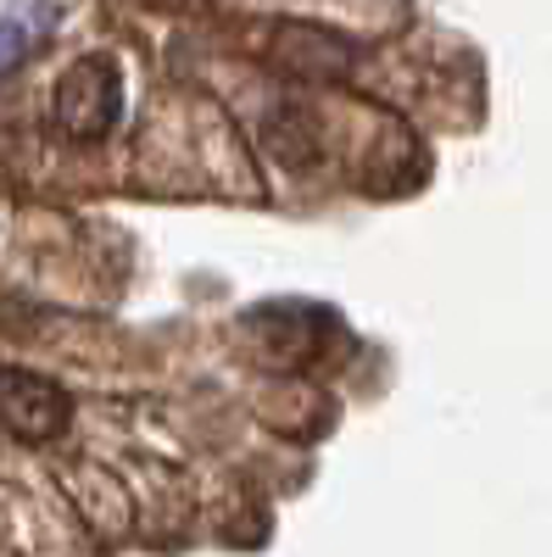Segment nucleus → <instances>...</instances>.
I'll use <instances>...</instances> for the list:
<instances>
[{
	"label": "nucleus",
	"instance_id": "nucleus-5",
	"mask_svg": "<svg viewBox=\"0 0 552 557\" xmlns=\"http://www.w3.org/2000/svg\"><path fill=\"white\" fill-rule=\"evenodd\" d=\"M173 7H191V0H173Z\"/></svg>",
	"mask_w": 552,
	"mask_h": 557
},
{
	"label": "nucleus",
	"instance_id": "nucleus-2",
	"mask_svg": "<svg viewBox=\"0 0 552 557\" xmlns=\"http://www.w3.org/2000/svg\"><path fill=\"white\" fill-rule=\"evenodd\" d=\"M0 424L23 441H51L68 424V396L28 368H7L0 374Z\"/></svg>",
	"mask_w": 552,
	"mask_h": 557
},
{
	"label": "nucleus",
	"instance_id": "nucleus-3",
	"mask_svg": "<svg viewBox=\"0 0 552 557\" xmlns=\"http://www.w3.org/2000/svg\"><path fill=\"white\" fill-rule=\"evenodd\" d=\"M273 51H280V67L307 73V78H341L352 67V45L324 28H280Z\"/></svg>",
	"mask_w": 552,
	"mask_h": 557
},
{
	"label": "nucleus",
	"instance_id": "nucleus-1",
	"mask_svg": "<svg viewBox=\"0 0 552 557\" xmlns=\"http://www.w3.org/2000/svg\"><path fill=\"white\" fill-rule=\"evenodd\" d=\"M123 112V73L112 57H84L62 73L57 96H51V117L68 139H101L118 128Z\"/></svg>",
	"mask_w": 552,
	"mask_h": 557
},
{
	"label": "nucleus",
	"instance_id": "nucleus-4",
	"mask_svg": "<svg viewBox=\"0 0 552 557\" xmlns=\"http://www.w3.org/2000/svg\"><path fill=\"white\" fill-rule=\"evenodd\" d=\"M28 57V28L23 23H0V73H12Z\"/></svg>",
	"mask_w": 552,
	"mask_h": 557
}]
</instances>
